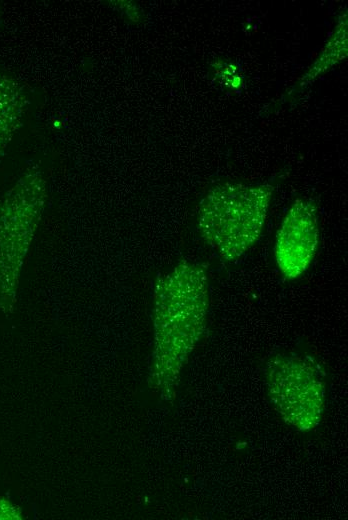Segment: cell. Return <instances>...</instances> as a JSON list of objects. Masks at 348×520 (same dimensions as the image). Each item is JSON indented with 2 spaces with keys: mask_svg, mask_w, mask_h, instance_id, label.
<instances>
[{
  "mask_svg": "<svg viewBox=\"0 0 348 520\" xmlns=\"http://www.w3.org/2000/svg\"><path fill=\"white\" fill-rule=\"evenodd\" d=\"M209 308L203 265L183 260L160 275L154 291V374L172 384L200 341Z\"/></svg>",
  "mask_w": 348,
  "mask_h": 520,
  "instance_id": "obj_1",
  "label": "cell"
},
{
  "mask_svg": "<svg viewBox=\"0 0 348 520\" xmlns=\"http://www.w3.org/2000/svg\"><path fill=\"white\" fill-rule=\"evenodd\" d=\"M267 395L283 421L305 432L321 421L326 398L323 371L308 356L279 353L263 370Z\"/></svg>",
  "mask_w": 348,
  "mask_h": 520,
  "instance_id": "obj_3",
  "label": "cell"
},
{
  "mask_svg": "<svg viewBox=\"0 0 348 520\" xmlns=\"http://www.w3.org/2000/svg\"><path fill=\"white\" fill-rule=\"evenodd\" d=\"M274 187L227 182L211 188L199 203L197 229L225 261L242 257L260 238Z\"/></svg>",
  "mask_w": 348,
  "mask_h": 520,
  "instance_id": "obj_2",
  "label": "cell"
},
{
  "mask_svg": "<svg viewBox=\"0 0 348 520\" xmlns=\"http://www.w3.org/2000/svg\"><path fill=\"white\" fill-rule=\"evenodd\" d=\"M319 245V224L315 204L299 198L286 212L276 234L274 259L287 280L300 277L312 263Z\"/></svg>",
  "mask_w": 348,
  "mask_h": 520,
  "instance_id": "obj_4",
  "label": "cell"
},
{
  "mask_svg": "<svg viewBox=\"0 0 348 520\" xmlns=\"http://www.w3.org/2000/svg\"><path fill=\"white\" fill-rule=\"evenodd\" d=\"M347 56V14L346 11L341 14L337 25L329 40L321 51L320 56L310 66L308 71L300 79L299 83L294 87L305 88L310 85L322 73L327 71L333 65L343 60Z\"/></svg>",
  "mask_w": 348,
  "mask_h": 520,
  "instance_id": "obj_5",
  "label": "cell"
}]
</instances>
